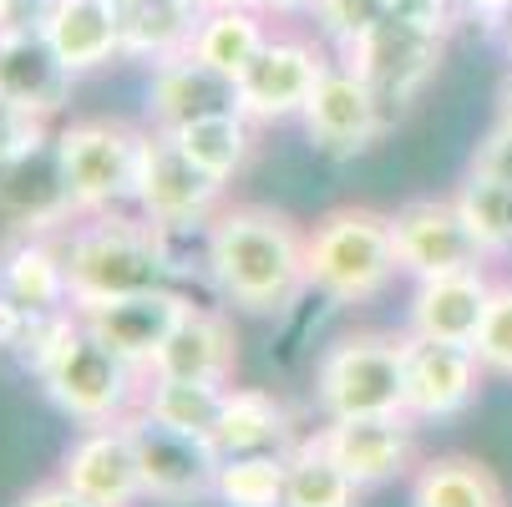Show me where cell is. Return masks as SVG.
Here are the masks:
<instances>
[{
    "label": "cell",
    "instance_id": "14",
    "mask_svg": "<svg viewBox=\"0 0 512 507\" xmlns=\"http://www.w3.org/2000/svg\"><path fill=\"white\" fill-rule=\"evenodd\" d=\"M87 330L112 345L122 360H132V366L153 371L158 355L168 345V335L178 330V320L193 310L188 295H178L173 284L163 289H142V295H122V300H97V305H77Z\"/></svg>",
    "mask_w": 512,
    "mask_h": 507
},
{
    "label": "cell",
    "instance_id": "31",
    "mask_svg": "<svg viewBox=\"0 0 512 507\" xmlns=\"http://www.w3.org/2000/svg\"><path fill=\"white\" fill-rule=\"evenodd\" d=\"M284 452H249V457H224L218 462V507H284Z\"/></svg>",
    "mask_w": 512,
    "mask_h": 507
},
{
    "label": "cell",
    "instance_id": "28",
    "mask_svg": "<svg viewBox=\"0 0 512 507\" xmlns=\"http://www.w3.org/2000/svg\"><path fill=\"white\" fill-rule=\"evenodd\" d=\"M274 36L269 26V11L259 6H229V11H203L198 21V36H193V56L218 66L224 77H244L249 61L264 51V41Z\"/></svg>",
    "mask_w": 512,
    "mask_h": 507
},
{
    "label": "cell",
    "instance_id": "30",
    "mask_svg": "<svg viewBox=\"0 0 512 507\" xmlns=\"http://www.w3.org/2000/svg\"><path fill=\"white\" fill-rule=\"evenodd\" d=\"M224 396L229 386L218 381H193V376H158L148 381V396H142V411L153 421L173 426V431H188V437H213L218 426V411H224Z\"/></svg>",
    "mask_w": 512,
    "mask_h": 507
},
{
    "label": "cell",
    "instance_id": "23",
    "mask_svg": "<svg viewBox=\"0 0 512 507\" xmlns=\"http://www.w3.org/2000/svg\"><path fill=\"white\" fill-rule=\"evenodd\" d=\"M117 16H122V56L158 66L193 51L203 0H117Z\"/></svg>",
    "mask_w": 512,
    "mask_h": 507
},
{
    "label": "cell",
    "instance_id": "38",
    "mask_svg": "<svg viewBox=\"0 0 512 507\" xmlns=\"http://www.w3.org/2000/svg\"><path fill=\"white\" fill-rule=\"evenodd\" d=\"M31 310L26 305H16L6 289H0V350H21V340L31 335Z\"/></svg>",
    "mask_w": 512,
    "mask_h": 507
},
{
    "label": "cell",
    "instance_id": "21",
    "mask_svg": "<svg viewBox=\"0 0 512 507\" xmlns=\"http://www.w3.org/2000/svg\"><path fill=\"white\" fill-rule=\"evenodd\" d=\"M46 41L61 56V66L71 77L102 71L107 61L122 56V16L117 0H51L46 16Z\"/></svg>",
    "mask_w": 512,
    "mask_h": 507
},
{
    "label": "cell",
    "instance_id": "24",
    "mask_svg": "<svg viewBox=\"0 0 512 507\" xmlns=\"http://www.w3.org/2000/svg\"><path fill=\"white\" fill-rule=\"evenodd\" d=\"M0 289H6L16 305H26L31 315L66 310L71 305V279H66L61 244H51V234L11 239L0 249Z\"/></svg>",
    "mask_w": 512,
    "mask_h": 507
},
{
    "label": "cell",
    "instance_id": "13",
    "mask_svg": "<svg viewBox=\"0 0 512 507\" xmlns=\"http://www.w3.org/2000/svg\"><path fill=\"white\" fill-rule=\"evenodd\" d=\"M487 366L472 345L431 340L406 330V416L416 421H452L482 396Z\"/></svg>",
    "mask_w": 512,
    "mask_h": 507
},
{
    "label": "cell",
    "instance_id": "44",
    "mask_svg": "<svg viewBox=\"0 0 512 507\" xmlns=\"http://www.w3.org/2000/svg\"><path fill=\"white\" fill-rule=\"evenodd\" d=\"M497 36H502V46H507V56H512V11L502 16V26H497Z\"/></svg>",
    "mask_w": 512,
    "mask_h": 507
},
{
    "label": "cell",
    "instance_id": "36",
    "mask_svg": "<svg viewBox=\"0 0 512 507\" xmlns=\"http://www.w3.org/2000/svg\"><path fill=\"white\" fill-rule=\"evenodd\" d=\"M472 173H487V178L512 183V127H507V122H497V127L477 142V153H472Z\"/></svg>",
    "mask_w": 512,
    "mask_h": 507
},
{
    "label": "cell",
    "instance_id": "3",
    "mask_svg": "<svg viewBox=\"0 0 512 507\" xmlns=\"http://www.w3.org/2000/svg\"><path fill=\"white\" fill-rule=\"evenodd\" d=\"M305 274L310 289L330 305H365L386 295V284L401 274L391 213L360 208V203L320 213V224L305 234Z\"/></svg>",
    "mask_w": 512,
    "mask_h": 507
},
{
    "label": "cell",
    "instance_id": "19",
    "mask_svg": "<svg viewBox=\"0 0 512 507\" xmlns=\"http://www.w3.org/2000/svg\"><path fill=\"white\" fill-rule=\"evenodd\" d=\"M492 300V279L487 269H457V274H431L416 279L411 305H406V330L431 335V340H457L472 345Z\"/></svg>",
    "mask_w": 512,
    "mask_h": 507
},
{
    "label": "cell",
    "instance_id": "43",
    "mask_svg": "<svg viewBox=\"0 0 512 507\" xmlns=\"http://www.w3.org/2000/svg\"><path fill=\"white\" fill-rule=\"evenodd\" d=\"M229 6H259L264 11V0H203V11H229Z\"/></svg>",
    "mask_w": 512,
    "mask_h": 507
},
{
    "label": "cell",
    "instance_id": "4",
    "mask_svg": "<svg viewBox=\"0 0 512 507\" xmlns=\"http://www.w3.org/2000/svg\"><path fill=\"white\" fill-rule=\"evenodd\" d=\"M36 381H41V391L51 396V406L61 416L82 421V426H107V421H127L142 406L153 371H142V366H132V360H122L82 320V330L66 340V350L51 360Z\"/></svg>",
    "mask_w": 512,
    "mask_h": 507
},
{
    "label": "cell",
    "instance_id": "22",
    "mask_svg": "<svg viewBox=\"0 0 512 507\" xmlns=\"http://www.w3.org/2000/svg\"><path fill=\"white\" fill-rule=\"evenodd\" d=\"M158 376H193V381H218V386H229L234 371H239V335L234 325L208 310V305H193L178 330L168 335L163 355H158Z\"/></svg>",
    "mask_w": 512,
    "mask_h": 507
},
{
    "label": "cell",
    "instance_id": "16",
    "mask_svg": "<svg viewBox=\"0 0 512 507\" xmlns=\"http://www.w3.org/2000/svg\"><path fill=\"white\" fill-rule=\"evenodd\" d=\"M320 431H325V447L335 452V462L360 487L396 482L416 467V416H406V411L340 416V421H325Z\"/></svg>",
    "mask_w": 512,
    "mask_h": 507
},
{
    "label": "cell",
    "instance_id": "42",
    "mask_svg": "<svg viewBox=\"0 0 512 507\" xmlns=\"http://www.w3.org/2000/svg\"><path fill=\"white\" fill-rule=\"evenodd\" d=\"M497 122H507V127H512V71H507L502 87H497Z\"/></svg>",
    "mask_w": 512,
    "mask_h": 507
},
{
    "label": "cell",
    "instance_id": "11",
    "mask_svg": "<svg viewBox=\"0 0 512 507\" xmlns=\"http://www.w3.org/2000/svg\"><path fill=\"white\" fill-rule=\"evenodd\" d=\"M391 239L401 274L431 279V274H457V269H487L482 239L467 229L457 198H411L391 213Z\"/></svg>",
    "mask_w": 512,
    "mask_h": 507
},
{
    "label": "cell",
    "instance_id": "35",
    "mask_svg": "<svg viewBox=\"0 0 512 507\" xmlns=\"http://www.w3.org/2000/svg\"><path fill=\"white\" fill-rule=\"evenodd\" d=\"M46 137H51L46 117H31V112H21L11 102H0V163H11V158L41 148Z\"/></svg>",
    "mask_w": 512,
    "mask_h": 507
},
{
    "label": "cell",
    "instance_id": "2",
    "mask_svg": "<svg viewBox=\"0 0 512 507\" xmlns=\"http://www.w3.org/2000/svg\"><path fill=\"white\" fill-rule=\"evenodd\" d=\"M61 254L71 279V305L142 295V289H163L173 279L168 234L153 229L148 219H127L117 208L82 219L66 234Z\"/></svg>",
    "mask_w": 512,
    "mask_h": 507
},
{
    "label": "cell",
    "instance_id": "25",
    "mask_svg": "<svg viewBox=\"0 0 512 507\" xmlns=\"http://www.w3.org/2000/svg\"><path fill=\"white\" fill-rule=\"evenodd\" d=\"M218 457H249V452H289L295 431H289V411L279 406V396L259 391V386H229L224 411H218L213 437Z\"/></svg>",
    "mask_w": 512,
    "mask_h": 507
},
{
    "label": "cell",
    "instance_id": "27",
    "mask_svg": "<svg viewBox=\"0 0 512 507\" xmlns=\"http://www.w3.org/2000/svg\"><path fill=\"white\" fill-rule=\"evenodd\" d=\"M411 507H512L497 472L477 457H431L411 477Z\"/></svg>",
    "mask_w": 512,
    "mask_h": 507
},
{
    "label": "cell",
    "instance_id": "40",
    "mask_svg": "<svg viewBox=\"0 0 512 507\" xmlns=\"http://www.w3.org/2000/svg\"><path fill=\"white\" fill-rule=\"evenodd\" d=\"M457 11H467V16H477V21H487V26L497 31L502 16L512 11V0H457Z\"/></svg>",
    "mask_w": 512,
    "mask_h": 507
},
{
    "label": "cell",
    "instance_id": "9",
    "mask_svg": "<svg viewBox=\"0 0 512 507\" xmlns=\"http://www.w3.org/2000/svg\"><path fill=\"white\" fill-rule=\"evenodd\" d=\"M442 51H447V36L386 16L371 36H360L355 46H345L340 61L355 71V77L371 82V92L386 102V112H391V107L401 112V107H411V102L421 97V87L436 77Z\"/></svg>",
    "mask_w": 512,
    "mask_h": 507
},
{
    "label": "cell",
    "instance_id": "32",
    "mask_svg": "<svg viewBox=\"0 0 512 507\" xmlns=\"http://www.w3.org/2000/svg\"><path fill=\"white\" fill-rule=\"evenodd\" d=\"M467 229L482 239V249L497 259V254H512V183L502 178H487V173H467V183L452 193Z\"/></svg>",
    "mask_w": 512,
    "mask_h": 507
},
{
    "label": "cell",
    "instance_id": "41",
    "mask_svg": "<svg viewBox=\"0 0 512 507\" xmlns=\"http://www.w3.org/2000/svg\"><path fill=\"white\" fill-rule=\"evenodd\" d=\"M269 16H300V11H315V0H264Z\"/></svg>",
    "mask_w": 512,
    "mask_h": 507
},
{
    "label": "cell",
    "instance_id": "5",
    "mask_svg": "<svg viewBox=\"0 0 512 507\" xmlns=\"http://www.w3.org/2000/svg\"><path fill=\"white\" fill-rule=\"evenodd\" d=\"M315 406L325 421L406 411V335H340L315 366Z\"/></svg>",
    "mask_w": 512,
    "mask_h": 507
},
{
    "label": "cell",
    "instance_id": "8",
    "mask_svg": "<svg viewBox=\"0 0 512 507\" xmlns=\"http://www.w3.org/2000/svg\"><path fill=\"white\" fill-rule=\"evenodd\" d=\"M132 447H137V472H142V502L158 507H198L213 497L218 487V447L208 437H188L163 421H153L148 411L127 416Z\"/></svg>",
    "mask_w": 512,
    "mask_h": 507
},
{
    "label": "cell",
    "instance_id": "7",
    "mask_svg": "<svg viewBox=\"0 0 512 507\" xmlns=\"http://www.w3.org/2000/svg\"><path fill=\"white\" fill-rule=\"evenodd\" d=\"M224 178H213L208 168H198L173 132L148 127L142 132V158H137V183H132V203L137 213L163 234H183L193 224H213V213L224 208Z\"/></svg>",
    "mask_w": 512,
    "mask_h": 507
},
{
    "label": "cell",
    "instance_id": "34",
    "mask_svg": "<svg viewBox=\"0 0 512 507\" xmlns=\"http://www.w3.org/2000/svg\"><path fill=\"white\" fill-rule=\"evenodd\" d=\"M386 16H391L386 0H315V21L340 51L355 46L360 36H371Z\"/></svg>",
    "mask_w": 512,
    "mask_h": 507
},
{
    "label": "cell",
    "instance_id": "29",
    "mask_svg": "<svg viewBox=\"0 0 512 507\" xmlns=\"http://www.w3.org/2000/svg\"><path fill=\"white\" fill-rule=\"evenodd\" d=\"M173 137H178V148H183L198 168H208L213 178H224V183H234V178L249 168V158H254V122H249L244 112L198 117V122L178 127Z\"/></svg>",
    "mask_w": 512,
    "mask_h": 507
},
{
    "label": "cell",
    "instance_id": "20",
    "mask_svg": "<svg viewBox=\"0 0 512 507\" xmlns=\"http://www.w3.org/2000/svg\"><path fill=\"white\" fill-rule=\"evenodd\" d=\"M71 82L46 31H0V102L51 122L71 102Z\"/></svg>",
    "mask_w": 512,
    "mask_h": 507
},
{
    "label": "cell",
    "instance_id": "12",
    "mask_svg": "<svg viewBox=\"0 0 512 507\" xmlns=\"http://www.w3.org/2000/svg\"><path fill=\"white\" fill-rule=\"evenodd\" d=\"M300 122H305V137H310L315 153L345 163V158H355L365 148H376V137L391 127V112L371 92V82L355 77L345 61H335L325 77H320L315 97L305 102Z\"/></svg>",
    "mask_w": 512,
    "mask_h": 507
},
{
    "label": "cell",
    "instance_id": "10",
    "mask_svg": "<svg viewBox=\"0 0 512 507\" xmlns=\"http://www.w3.org/2000/svg\"><path fill=\"white\" fill-rule=\"evenodd\" d=\"M330 66H335V61H330V51H325L320 41L274 31V36L264 41V51L249 61V71L239 77V112H244L249 122L300 117Z\"/></svg>",
    "mask_w": 512,
    "mask_h": 507
},
{
    "label": "cell",
    "instance_id": "15",
    "mask_svg": "<svg viewBox=\"0 0 512 507\" xmlns=\"http://www.w3.org/2000/svg\"><path fill=\"white\" fill-rule=\"evenodd\" d=\"M66 219H77L56 158V132L41 148L0 163V234L31 239V234H56Z\"/></svg>",
    "mask_w": 512,
    "mask_h": 507
},
{
    "label": "cell",
    "instance_id": "37",
    "mask_svg": "<svg viewBox=\"0 0 512 507\" xmlns=\"http://www.w3.org/2000/svg\"><path fill=\"white\" fill-rule=\"evenodd\" d=\"M391 16L406 21V26H421V31H436V36H447L452 31V11H457V0H386Z\"/></svg>",
    "mask_w": 512,
    "mask_h": 507
},
{
    "label": "cell",
    "instance_id": "17",
    "mask_svg": "<svg viewBox=\"0 0 512 507\" xmlns=\"http://www.w3.org/2000/svg\"><path fill=\"white\" fill-rule=\"evenodd\" d=\"M61 482L92 497L97 507H137L142 502V472L127 421L82 426V437L61 457Z\"/></svg>",
    "mask_w": 512,
    "mask_h": 507
},
{
    "label": "cell",
    "instance_id": "1",
    "mask_svg": "<svg viewBox=\"0 0 512 507\" xmlns=\"http://www.w3.org/2000/svg\"><path fill=\"white\" fill-rule=\"evenodd\" d=\"M203 269L234 310L279 315L310 289L305 229L269 203H224L203 224Z\"/></svg>",
    "mask_w": 512,
    "mask_h": 507
},
{
    "label": "cell",
    "instance_id": "18",
    "mask_svg": "<svg viewBox=\"0 0 512 507\" xmlns=\"http://www.w3.org/2000/svg\"><path fill=\"white\" fill-rule=\"evenodd\" d=\"M218 112H239V82L224 77L218 66L198 61L193 51L158 61L153 82H148V122L158 132H178L198 117H218Z\"/></svg>",
    "mask_w": 512,
    "mask_h": 507
},
{
    "label": "cell",
    "instance_id": "33",
    "mask_svg": "<svg viewBox=\"0 0 512 507\" xmlns=\"http://www.w3.org/2000/svg\"><path fill=\"white\" fill-rule=\"evenodd\" d=\"M472 350L487 366V376H507L512 381V279H492L487 320H482Z\"/></svg>",
    "mask_w": 512,
    "mask_h": 507
},
{
    "label": "cell",
    "instance_id": "6",
    "mask_svg": "<svg viewBox=\"0 0 512 507\" xmlns=\"http://www.w3.org/2000/svg\"><path fill=\"white\" fill-rule=\"evenodd\" d=\"M56 158H61V178H66L77 219H92V213L122 208L132 198L142 127L117 122V117H77L56 127Z\"/></svg>",
    "mask_w": 512,
    "mask_h": 507
},
{
    "label": "cell",
    "instance_id": "26",
    "mask_svg": "<svg viewBox=\"0 0 512 507\" xmlns=\"http://www.w3.org/2000/svg\"><path fill=\"white\" fill-rule=\"evenodd\" d=\"M284 507H355L360 502V482L335 462V452L325 447V431L315 437H295L284 452Z\"/></svg>",
    "mask_w": 512,
    "mask_h": 507
},
{
    "label": "cell",
    "instance_id": "39",
    "mask_svg": "<svg viewBox=\"0 0 512 507\" xmlns=\"http://www.w3.org/2000/svg\"><path fill=\"white\" fill-rule=\"evenodd\" d=\"M16 507H97V502H92V497H82L77 487H66V482L56 477V482H41V487H31V492H26Z\"/></svg>",
    "mask_w": 512,
    "mask_h": 507
}]
</instances>
